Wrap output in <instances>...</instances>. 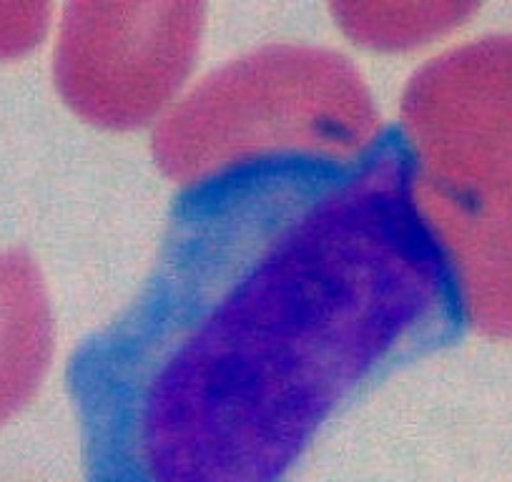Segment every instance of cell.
<instances>
[{
	"label": "cell",
	"instance_id": "1",
	"mask_svg": "<svg viewBox=\"0 0 512 482\" xmlns=\"http://www.w3.org/2000/svg\"><path fill=\"white\" fill-rule=\"evenodd\" d=\"M415 146L264 149L174 199L136 297L68 362L88 482H287L344 407L467 327Z\"/></svg>",
	"mask_w": 512,
	"mask_h": 482
},
{
	"label": "cell",
	"instance_id": "2",
	"mask_svg": "<svg viewBox=\"0 0 512 482\" xmlns=\"http://www.w3.org/2000/svg\"><path fill=\"white\" fill-rule=\"evenodd\" d=\"M41 354V307L26 262L0 259V422L6 420L36 377Z\"/></svg>",
	"mask_w": 512,
	"mask_h": 482
}]
</instances>
